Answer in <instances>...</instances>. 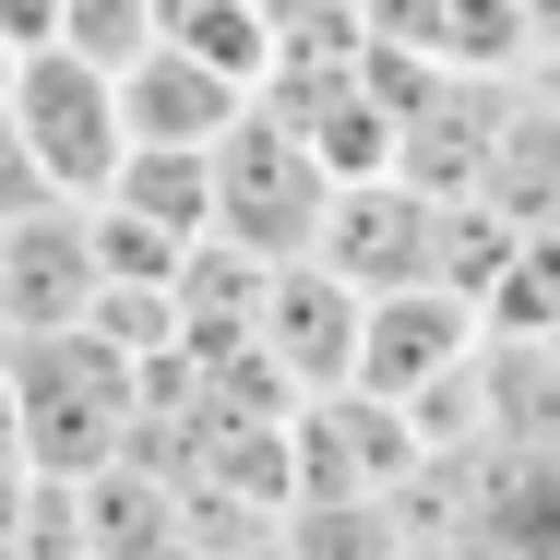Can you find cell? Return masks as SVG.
I'll list each match as a JSON object with an SVG mask.
<instances>
[{
	"instance_id": "obj_6",
	"label": "cell",
	"mask_w": 560,
	"mask_h": 560,
	"mask_svg": "<svg viewBox=\"0 0 560 560\" xmlns=\"http://www.w3.org/2000/svg\"><path fill=\"white\" fill-rule=\"evenodd\" d=\"M311 262H335L358 299H382V287H430V191L394 179V167H382V179H335Z\"/></svg>"
},
{
	"instance_id": "obj_16",
	"label": "cell",
	"mask_w": 560,
	"mask_h": 560,
	"mask_svg": "<svg viewBox=\"0 0 560 560\" xmlns=\"http://www.w3.org/2000/svg\"><path fill=\"white\" fill-rule=\"evenodd\" d=\"M0 84H12V48H0Z\"/></svg>"
},
{
	"instance_id": "obj_3",
	"label": "cell",
	"mask_w": 560,
	"mask_h": 560,
	"mask_svg": "<svg viewBox=\"0 0 560 560\" xmlns=\"http://www.w3.org/2000/svg\"><path fill=\"white\" fill-rule=\"evenodd\" d=\"M0 108H12L24 155H36V179H48L60 203H96V191H108V167L131 155V131H119V72L72 60V48H12Z\"/></svg>"
},
{
	"instance_id": "obj_7",
	"label": "cell",
	"mask_w": 560,
	"mask_h": 560,
	"mask_svg": "<svg viewBox=\"0 0 560 560\" xmlns=\"http://www.w3.org/2000/svg\"><path fill=\"white\" fill-rule=\"evenodd\" d=\"M96 311V238L84 203H36V215L0 226V346L12 335H60Z\"/></svg>"
},
{
	"instance_id": "obj_4",
	"label": "cell",
	"mask_w": 560,
	"mask_h": 560,
	"mask_svg": "<svg viewBox=\"0 0 560 560\" xmlns=\"http://www.w3.org/2000/svg\"><path fill=\"white\" fill-rule=\"evenodd\" d=\"M465 358H477V311H465V299H442V287H382V299H358V358H346L358 394L418 406Z\"/></svg>"
},
{
	"instance_id": "obj_5",
	"label": "cell",
	"mask_w": 560,
	"mask_h": 560,
	"mask_svg": "<svg viewBox=\"0 0 560 560\" xmlns=\"http://www.w3.org/2000/svg\"><path fill=\"white\" fill-rule=\"evenodd\" d=\"M453 465H465V513H453L465 560H560V442H489Z\"/></svg>"
},
{
	"instance_id": "obj_15",
	"label": "cell",
	"mask_w": 560,
	"mask_h": 560,
	"mask_svg": "<svg viewBox=\"0 0 560 560\" xmlns=\"http://www.w3.org/2000/svg\"><path fill=\"white\" fill-rule=\"evenodd\" d=\"M513 12H525V36H537V48H560V0H513Z\"/></svg>"
},
{
	"instance_id": "obj_12",
	"label": "cell",
	"mask_w": 560,
	"mask_h": 560,
	"mask_svg": "<svg viewBox=\"0 0 560 560\" xmlns=\"http://www.w3.org/2000/svg\"><path fill=\"white\" fill-rule=\"evenodd\" d=\"M84 238H96V287H179V262H191V238L119 215V203H84Z\"/></svg>"
},
{
	"instance_id": "obj_13",
	"label": "cell",
	"mask_w": 560,
	"mask_h": 560,
	"mask_svg": "<svg viewBox=\"0 0 560 560\" xmlns=\"http://www.w3.org/2000/svg\"><path fill=\"white\" fill-rule=\"evenodd\" d=\"M48 48L96 60V72H131V60L155 48V0H60V12H48Z\"/></svg>"
},
{
	"instance_id": "obj_8",
	"label": "cell",
	"mask_w": 560,
	"mask_h": 560,
	"mask_svg": "<svg viewBox=\"0 0 560 560\" xmlns=\"http://www.w3.org/2000/svg\"><path fill=\"white\" fill-rule=\"evenodd\" d=\"M250 346L299 382V394H335L346 382V358H358V287H346L335 262H275L262 275V311H250Z\"/></svg>"
},
{
	"instance_id": "obj_14",
	"label": "cell",
	"mask_w": 560,
	"mask_h": 560,
	"mask_svg": "<svg viewBox=\"0 0 560 560\" xmlns=\"http://www.w3.org/2000/svg\"><path fill=\"white\" fill-rule=\"evenodd\" d=\"M36 203H60L48 179H36V155H24V131H12V108H0V226L36 215Z\"/></svg>"
},
{
	"instance_id": "obj_2",
	"label": "cell",
	"mask_w": 560,
	"mask_h": 560,
	"mask_svg": "<svg viewBox=\"0 0 560 560\" xmlns=\"http://www.w3.org/2000/svg\"><path fill=\"white\" fill-rule=\"evenodd\" d=\"M323 203H335V167L250 96L226 119V143H215V238L250 250V262H299L323 238Z\"/></svg>"
},
{
	"instance_id": "obj_10",
	"label": "cell",
	"mask_w": 560,
	"mask_h": 560,
	"mask_svg": "<svg viewBox=\"0 0 560 560\" xmlns=\"http://www.w3.org/2000/svg\"><path fill=\"white\" fill-rule=\"evenodd\" d=\"M96 203L167 226V238H215V155H203V143H131Z\"/></svg>"
},
{
	"instance_id": "obj_9",
	"label": "cell",
	"mask_w": 560,
	"mask_h": 560,
	"mask_svg": "<svg viewBox=\"0 0 560 560\" xmlns=\"http://www.w3.org/2000/svg\"><path fill=\"white\" fill-rule=\"evenodd\" d=\"M238 108H250V84L215 72V60H191V48H167V36L119 72V131H131V143H203V155H215Z\"/></svg>"
},
{
	"instance_id": "obj_11",
	"label": "cell",
	"mask_w": 560,
	"mask_h": 560,
	"mask_svg": "<svg viewBox=\"0 0 560 560\" xmlns=\"http://www.w3.org/2000/svg\"><path fill=\"white\" fill-rule=\"evenodd\" d=\"M155 36L191 48V60H215V72H238V84H262V60H275L262 0H155Z\"/></svg>"
},
{
	"instance_id": "obj_1",
	"label": "cell",
	"mask_w": 560,
	"mask_h": 560,
	"mask_svg": "<svg viewBox=\"0 0 560 560\" xmlns=\"http://www.w3.org/2000/svg\"><path fill=\"white\" fill-rule=\"evenodd\" d=\"M0 394H12V453L36 477H96L131 442V394H143V358H119L96 323H60V335H12L0 346Z\"/></svg>"
}]
</instances>
